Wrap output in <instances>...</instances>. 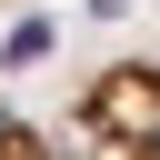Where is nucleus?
Segmentation results:
<instances>
[{
	"instance_id": "obj_1",
	"label": "nucleus",
	"mask_w": 160,
	"mask_h": 160,
	"mask_svg": "<svg viewBox=\"0 0 160 160\" xmlns=\"http://www.w3.org/2000/svg\"><path fill=\"white\" fill-rule=\"evenodd\" d=\"M10 160H160V60H130L90 90L70 150H40V140H0Z\"/></svg>"
},
{
	"instance_id": "obj_2",
	"label": "nucleus",
	"mask_w": 160,
	"mask_h": 160,
	"mask_svg": "<svg viewBox=\"0 0 160 160\" xmlns=\"http://www.w3.org/2000/svg\"><path fill=\"white\" fill-rule=\"evenodd\" d=\"M10 10H30V0H0V20H10Z\"/></svg>"
}]
</instances>
